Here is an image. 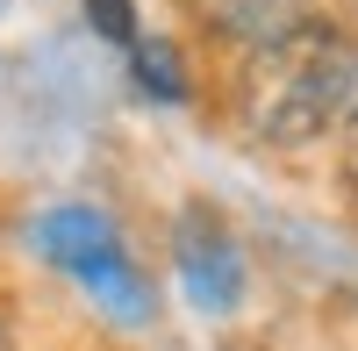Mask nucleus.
Returning <instances> with one entry per match:
<instances>
[{"label": "nucleus", "mask_w": 358, "mask_h": 351, "mask_svg": "<svg viewBox=\"0 0 358 351\" xmlns=\"http://www.w3.org/2000/svg\"><path fill=\"white\" fill-rule=\"evenodd\" d=\"M351 108H358V43L351 29L322 15L236 57V122L265 151H308L351 122Z\"/></svg>", "instance_id": "nucleus-1"}, {"label": "nucleus", "mask_w": 358, "mask_h": 351, "mask_svg": "<svg viewBox=\"0 0 358 351\" xmlns=\"http://www.w3.org/2000/svg\"><path fill=\"white\" fill-rule=\"evenodd\" d=\"M129 65H136V86L143 94H158V101H187V72H179V50L172 43H136L129 50Z\"/></svg>", "instance_id": "nucleus-5"}, {"label": "nucleus", "mask_w": 358, "mask_h": 351, "mask_svg": "<svg viewBox=\"0 0 358 351\" xmlns=\"http://www.w3.org/2000/svg\"><path fill=\"white\" fill-rule=\"evenodd\" d=\"M86 22H94V36H108L115 50H136V0H86Z\"/></svg>", "instance_id": "nucleus-6"}, {"label": "nucleus", "mask_w": 358, "mask_h": 351, "mask_svg": "<svg viewBox=\"0 0 358 351\" xmlns=\"http://www.w3.org/2000/svg\"><path fill=\"white\" fill-rule=\"evenodd\" d=\"M215 43H236V50H251V43H273L287 36V29H301L315 15V0H179Z\"/></svg>", "instance_id": "nucleus-4"}, {"label": "nucleus", "mask_w": 358, "mask_h": 351, "mask_svg": "<svg viewBox=\"0 0 358 351\" xmlns=\"http://www.w3.org/2000/svg\"><path fill=\"white\" fill-rule=\"evenodd\" d=\"M172 273H179V287H187V301L201 315H236L244 308V287H251L244 251H236L229 222L215 208H201V201L179 208V222H172Z\"/></svg>", "instance_id": "nucleus-3"}, {"label": "nucleus", "mask_w": 358, "mask_h": 351, "mask_svg": "<svg viewBox=\"0 0 358 351\" xmlns=\"http://www.w3.org/2000/svg\"><path fill=\"white\" fill-rule=\"evenodd\" d=\"M337 165H344V187L358 194V108H351V122L337 129Z\"/></svg>", "instance_id": "nucleus-7"}, {"label": "nucleus", "mask_w": 358, "mask_h": 351, "mask_svg": "<svg viewBox=\"0 0 358 351\" xmlns=\"http://www.w3.org/2000/svg\"><path fill=\"white\" fill-rule=\"evenodd\" d=\"M0 351H15V330H8V323H0Z\"/></svg>", "instance_id": "nucleus-8"}, {"label": "nucleus", "mask_w": 358, "mask_h": 351, "mask_svg": "<svg viewBox=\"0 0 358 351\" xmlns=\"http://www.w3.org/2000/svg\"><path fill=\"white\" fill-rule=\"evenodd\" d=\"M36 251L94 308H108L115 323H151V308H158L151 301V280L136 273L122 229H115L101 208H86V201H57V208H43L36 215Z\"/></svg>", "instance_id": "nucleus-2"}]
</instances>
